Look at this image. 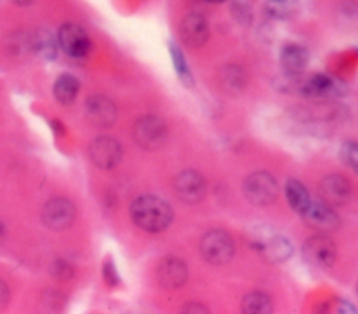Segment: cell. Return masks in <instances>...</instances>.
<instances>
[{
	"label": "cell",
	"instance_id": "ac0fdd59",
	"mask_svg": "<svg viewBox=\"0 0 358 314\" xmlns=\"http://www.w3.org/2000/svg\"><path fill=\"white\" fill-rule=\"evenodd\" d=\"M246 73L236 64H227L218 73V82L221 89L228 95H238L246 87Z\"/></svg>",
	"mask_w": 358,
	"mask_h": 314
},
{
	"label": "cell",
	"instance_id": "7402d4cb",
	"mask_svg": "<svg viewBox=\"0 0 358 314\" xmlns=\"http://www.w3.org/2000/svg\"><path fill=\"white\" fill-rule=\"evenodd\" d=\"M241 308L245 314H268L273 310V303L266 293L250 292L243 297Z\"/></svg>",
	"mask_w": 358,
	"mask_h": 314
},
{
	"label": "cell",
	"instance_id": "9c48e42d",
	"mask_svg": "<svg viewBox=\"0 0 358 314\" xmlns=\"http://www.w3.org/2000/svg\"><path fill=\"white\" fill-rule=\"evenodd\" d=\"M76 218V207L67 198H52L42 209V222L52 230L67 229Z\"/></svg>",
	"mask_w": 358,
	"mask_h": 314
},
{
	"label": "cell",
	"instance_id": "603a6c76",
	"mask_svg": "<svg viewBox=\"0 0 358 314\" xmlns=\"http://www.w3.org/2000/svg\"><path fill=\"white\" fill-rule=\"evenodd\" d=\"M263 8L274 20H288L298 13V0H266Z\"/></svg>",
	"mask_w": 358,
	"mask_h": 314
},
{
	"label": "cell",
	"instance_id": "4fadbf2b",
	"mask_svg": "<svg viewBox=\"0 0 358 314\" xmlns=\"http://www.w3.org/2000/svg\"><path fill=\"white\" fill-rule=\"evenodd\" d=\"M319 194L322 201L327 205L340 207L350 200L352 186L350 180L341 174H329L322 179L319 184Z\"/></svg>",
	"mask_w": 358,
	"mask_h": 314
},
{
	"label": "cell",
	"instance_id": "83f0119b",
	"mask_svg": "<svg viewBox=\"0 0 358 314\" xmlns=\"http://www.w3.org/2000/svg\"><path fill=\"white\" fill-rule=\"evenodd\" d=\"M338 14H340L341 20H344L347 22H352V21L358 20V6L354 1H345L341 4Z\"/></svg>",
	"mask_w": 358,
	"mask_h": 314
},
{
	"label": "cell",
	"instance_id": "d6986e66",
	"mask_svg": "<svg viewBox=\"0 0 358 314\" xmlns=\"http://www.w3.org/2000/svg\"><path fill=\"white\" fill-rule=\"evenodd\" d=\"M29 47L32 52L45 60H55L57 57V39L48 29H36L29 38Z\"/></svg>",
	"mask_w": 358,
	"mask_h": 314
},
{
	"label": "cell",
	"instance_id": "5b68a950",
	"mask_svg": "<svg viewBox=\"0 0 358 314\" xmlns=\"http://www.w3.org/2000/svg\"><path fill=\"white\" fill-rule=\"evenodd\" d=\"M168 137V128L159 117L147 114L140 117L133 126V138L138 147L147 151L161 148Z\"/></svg>",
	"mask_w": 358,
	"mask_h": 314
},
{
	"label": "cell",
	"instance_id": "3957f363",
	"mask_svg": "<svg viewBox=\"0 0 358 314\" xmlns=\"http://www.w3.org/2000/svg\"><path fill=\"white\" fill-rule=\"evenodd\" d=\"M291 87L306 98H334L341 96L345 91V85L326 74H313L305 80H299V75L292 77Z\"/></svg>",
	"mask_w": 358,
	"mask_h": 314
},
{
	"label": "cell",
	"instance_id": "1f68e13d",
	"mask_svg": "<svg viewBox=\"0 0 358 314\" xmlns=\"http://www.w3.org/2000/svg\"><path fill=\"white\" fill-rule=\"evenodd\" d=\"M338 313H358V310L347 300H338V307H337Z\"/></svg>",
	"mask_w": 358,
	"mask_h": 314
},
{
	"label": "cell",
	"instance_id": "5bb4252c",
	"mask_svg": "<svg viewBox=\"0 0 358 314\" xmlns=\"http://www.w3.org/2000/svg\"><path fill=\"white\" fill-rule=\"evenodd\" d=\"M85 114L96 127H110L116 117L117 109L112 99L105 95H91L85 100Z\"/></svg>",
	"mask_w": 358,
	"mask_h": 314
},
{
	"label": "cell",
	"instance_id": "cb8c5ba5",
	"mask_svg": "<svg viewBox=\"0 0 358 314\" xmlns=\"http://www.w3.org/2000/svg\"><path fill=\"white\" fill-rule=\"evenodd\" d=\"M169 53H171V59H172V63H173V67H175V71H176L179 80L185 85L192 87L193 85V77H192L187 61H186L182 50L179 49V46L176 43L171 42L169 43Z\"/></svg>",
	"mask_w": 358,
	"mask_h": 314
},
{
	"label": "cell",
	"instance_id": "2e32d148",
	"mask_svg": "<svg viewBox=\"0 0 358 314\" xmlns=\"http://www.w3.org/2000/svg\"><path fill=\"white\" fill-rule=\"evenodd\" d=\"M157 279L166 289H178L187 281V265L183 260L168 255L157 268Z\"/></svg>",
	"mask_w": 358,
	"mask_h": 314
},
{
	"label": "cell",
	"instance_id": "484cf974",
	"mask_svg": "<svg viewBox=\"0 0 358 314\" xmlns=\"http://www.w3.org/2000/svg\"><path fill=\"white\" fill-rule=\"evenodd\" d=\"M50 272L59 281H69L73 276L71 265L66 260H62V258L53 261V264L50 267Z\"/></svg>",
	"mask_w": 358,
	"mask_h": 314
},
{
	"label": "cell",
	"instance_id": "7a4b0ae2",
	"mask_svg": "<svg viewBox=\"0 0 358 314\" xmlns=\"http://www.w3.org/2000/svg\"><path fill=\"white\" fill-rule=\"evenodd\" d=\"M199 248L201 257L207 262L213 265H222L234 257L235 243L225 230L214 229L203 234Z\"/></svg>",
	"mask_w": 358,
	"mask_h": 314
},
{
	"label": "cell",
	"instance_id": "8fae6325",
	"mask_svg": "<svg viewBox=\"0 0 358 314\" xmlns=\"http://www.w3.org/2000/svg\"><path fill=\"white\" fill-rule=\"evenodd\" d=\"M173 191L182 202L196 204L204 197L207 184L199 172L183 170L173 180Z\"/></svg>",
	"mask_w": 358,
	"mask_h": 314
},
{
	"label": "cell",
	"instance_id": "e575fe53",
	"mask_svg": "<svg viewBox=\"0 0 358 314\" xmlns=\"http://www.w3.org/2000/svg\"><path fill=\"white\" fill-rule=\"evenodd\" d=\"M3 236H4V227H3V225L0 223V241H1V239H3Z\"/></svg>",
	"mask_w": 358,
	"mask_h": 314
},
{
	"label": "cell",
	"instance_id": "4316f807",
	"mask_svg": "<svg viewBox=\"0 0 358 314\" xmlns=\"http://www.w3.org/2000/svg\"><path fill=\"white\" fill-rule=\"evenodd\" d=\"M102 276H103L105 283L109 287H115L116 285H119L120 276H119V272L116 269V265H115L113 260H106L103 262V265H102Z\"/></svg>",
	"mask_w": 358,
	"mask_h": 314
},
{
	"label": "cell",
	"instance_id": "ba28073f",
	"mask_svg": "<svg viewBox=\"0 0 358 314\" xmlns=\"http://www.w3.org/2000/svg\"><path fill=\"white\" fill-rule=\"evenodd\" d=\"M252 247L259 251L266 262L278 264L287 261L292 255V244L282 234L273 232H262L252 241Z\"/></svg>",
	"mask_w": 358,
	"mask_h": 314
},
{
	"label": "cell",
	"instance_id": "7c38bea8",
	"mask_svg": "<svg viewBox=\"0 0 358 314\" xmlns=\"http://www.w3.org/2000/svg\"><path fill=\"white\" fill-rule=\"evenodd\" d=\"M303 223L316 230L317 233H330L334 229H337L340 220L337 214L331 209L330 205L326 202H312L308 205V208L299 214Z\"/></svg>",
	"mask_w": 358,
	"mask_h": 314
},
{
	"label": "cell",
	"instance_id": "836d02e7",
	"mask_svg": "<svg viewBox=\"0 0 358 314\" xmlns=\"http://www.w3.org/2000/svg\"><path fill=\"white\" fill-rule=\"evenodd\" d=\"M14 4L17 6H21V7H27V6H31L34 4L36 0H11Z\"/></svg>",
	"mask_w": 358,
	"mask_h": 314
},
{
	"label": "cell",
	"instance_id": "52a82bcc",
	"mask_svg": "<svg viewBox=\"0 0 358 314\" xmlns=\"http://www.w3.org/2000/svg\"><path fill=\"white\" fill-rule=\"evenodd\" d=\"M57 45L71 59H83L91 50V39L85 29L74 22L63 24L56 35Z\"/></svg>",
	"mask_w": 358,
	"mask_h": 314
},
{
	"label": "cell",
	"instance_id": "4dcf8cb0",
	"mask_svg": "<svg viewBox=\"0 0 358 314\" xmlns=\"http://www.w3.org/2000/svg\"><path fill=\"white\" fill-rule=\"evenodd\" d=\"M183 313H208L207 307L199 304V303H189L183 307Z\"/></svg>",
	"mask_w": 358,
	"mask_h": 314
},
{
	"label": "cell",
	"instance_id": "44dd1931",
	"mask_svg": "<svg viewBox=\"0 0 358 314\" xmlns=\"http://www.w3.org/2000/svg\"><path fill=\"white\" fill-rule=\"evenodd\" d=\"M285 198L296 214H302L310 204V197L306 187L299 180L292 177L285 183Z\"/></svg>",
	"mask_w": 358,
	"mask_h": 314
},
{
	"label": "cell",
	"instance_id": "d4e9b609",
	"mask_svg": "<svg viewBox=\"0 0 358 314\" xmlns=\"http://www.w3.org/2000/svg\"><path fill=\"white\" fill-rule=\"evenodd\" d=\"M341 160L358 173V142H345L340 149Z\"/></svg>",
	"mask_w": 358,
	"mask_h": 314
},
{
	"label": "cell",
	"instance_id": "277c9868",
	"mask_svg": "<svg viewBox=\"0 0 358 314\" xmlns=\"http://www.w3.org/2000/svg\"><path fill=\"white\" fill-rule=\"evenodd\" d=\"M245 198L257 207H266L275 201L278 186L275 179L267 172H255L249 174L242 186Z\"/></svg>",
	"mask_w": 358,
	"mask_h": 314
},
{
	"label": "cell",
	"instance_id": "9a60e30c",
	"mask_svg": "<svg viewBox=\"0 0 358 314\" xmlns=\"http://www.w3.org/2000/svg\"><path fill=\"white\" fill-rule=\"evenodd\" d=\"M208 24L200 14H187L179 25V36L182 42L192 49L203 46L208 39Z\"/></svg>",
	"mask_w": 358,
	"mask_h": 314
},
{
	"label": "cell",
	"instance_id": "f1b7e54d",
	"mask_svg": "<svg viewBox=\"0 0 358 314\" xmlns=\"http://www.w3.org/2000/svg\"><path fill=\"white\" fill-rule=\"evenodd\" d=\"M232 11H234L235 18H236L239 22H242V24L249 22L250 18H252L250 11H249V8H248L245 4H241V3L235 4V6L232 7Z\"/></svg>",
	"mask_w": 358,
	"mask_h": 314
},
{
	"label": "cell",
	"instance_id": "8d00e7d4",
	"mask_svg": "<svg viewBox=\"0 0 358 314\" xmlns=\"http://www.w3.org/2000/svg\"><path fill=\"white\" fill-rule=\"evenodd\" d=\"M357 294H358V283H357Z\"/></svg>",
	"mask_w": 358,
	"mask_h": 314
},
{
	"label": "cell",
	"instance_id": "d6a6232c",
	"mask_svg": "<svg viewBox=\"0 0 358 314\" xmlns=\"http://www.w3.org/2000/svg\"><path fill=\"white\" fill-rule=\"evenodd\" d=\"M52 128L57 135H62L64 133V126L59 120H52Z\"/></svg>",
	"mask_w": 358,
	"mask_h": 314
},
{
	"label": "cell",
	"instance_id": "6da1fadb",
	"mask_svg": "<svg viewBox=\"0 0 358 314\" xmlns=\"http://www.w3.org/2000/svg\"><path fill=\"white\" fill-rule=\"evenodd\" d=\"M130 216L134 225L140 229L150 233H158L171 225L173 211L164 198L147 194L137 197L131 202Z\"/></svg>",
	"mask_w": 358,
	"mask_h": 314
},
{
	"label": "cell",
	"instance_id": "e0dca14e",
	"mask_svg": "<svg viewBox=\"0 0 358 314\" xmlns=\"http://www.w3.org/2000/svg\"><path fill=\"white\" fill-rule=\"evenodd\" d=\"M308 52L305 47L289 43L282 47L280 53V64L284 71V75L289 77H296L301 75V73L305 70L308 64Z\"/></svg>",
	"mask_w": 358,
	"mask_h": 314
},
{
	"label": "cell",
	"instance_id": "d590c367",
	"mask_svg": "<svg viewBox=\"0 0 358 314\" xmlns=\"http://www.w3.org/2000/svg\"><path fill=\"white\" fill-rule=\"evenodd\" d=\"M203 1H207V3H222L225 0H203Z\"/></svg>",
	"mask_w": 358,
	"mask_h": 314
},
{
	"label": "cell",
	"instance_id": "8992f818",
	"mask_svg": "<svg viewBox=\"0 0 358 314\" xmlns=\"http://www.w3.org/2000/svg\"><path fill=\"white\" fill-rule=\"evenodd\" d=\"M302 255L305 261L315 268H330L336 261L337 250L330 236L316 233L303 241Z\"/></svg>",
	"mask_w": 358,
	"mask_h": 314
},
{
	"label": "cell",
	"instance_id": "30bf717a",
	"mask_svg": "<svg viewBox=\"0 0 358 314\" xmlns=\"http://www.w3.org/2000/svg\"><path fill=\"white\" fill-rule=\"evenodd\" d=\"M90 158L92 163L99 167V169H110L115 167L122 156H123V149L119 141H116L112 137H98L95 138L88 148Z\"/></svg>",
	"mask_w": 358,
	"mask_h": 314
},
{
	"label": "cell",
	"instance_id": "f546056e",
	"mask_svg": "<svg viewBox=\"0 0 358 314\" xmlns=\"http://www.w3.org/2000/svg\"><path fill=\"white\" fill-rule=\"evenodd\" d=\"M8 299H10V290L7 285L3 281H0V308H3L7 304Z\"/></svg>",
	"mask_w": 358,
	"mask_h": 314
},
{
	"label": "cell",
	"instance_id": "ffe728a7",
	"mask_svg": "<svg viewBox=\"0 0 358 314\" xmlns=\"http://www.w3.org/2000/svg\"><path fill=\"white\" fill-rule=\"evenodd\" d=\"M80 92V81L70 73L60 74L53 84V96L62 105H70Z\"/></svg>",
	"mask_w": 358,
	"mask_h": 314
}]
</instances>
